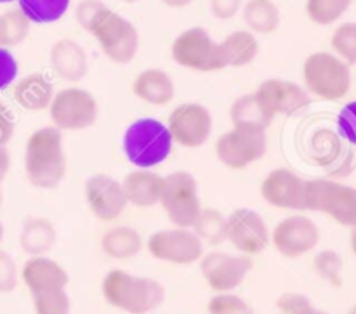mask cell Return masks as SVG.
<instances>
[{
	"label": "cell",
	"mask_w": 356,
	"mask_h": 314,
	"mask_svg": "<svg viewBox=\"0 0 356 314\" xmlns=\"http://www.w3.org/2000/svg\"><path fill=\"white\" fill-rule=\"evenodd\" d=\"M254 94L273 118L277 115H294L309 104L308 90L291 80H264Z\"/></svg>",
	"instance_id": "e0dca14e"
},
{
	"label": "cell",
	"mask_w": 356,
	"mask_h": 314,
	"mask_svg": "<svg viewBox=\"0 0 356 314\" xmlns=\"http://www.w3.org/2000/svg\"><path fill=\"white\" fill-rule=\"evenodd\" d=\"M54 85L42 73H30L14 85V101L23 110L42 111L51 106L54 97Z\"/></svg>",
	"instance_id": "603a6c76"
},
{
	"label": "cell",
	"mask_w": 356,
	"mask_h": 314,
	"mask_svg": "<svg viewBox=\"0 0 356 314\" xmlns=\"http://www.w3.org/2000/svg\"><path fill=\"white\" fill-rule=\"evenodd\" d=\"M167 7H172V9H181V7L190 6L193 0H162Z\"/></svg>",
	"instance_id": "f6af8a7d"
},
{
	"label": "cell",
	"mask_w": 356,
	"mask_h": 314,
	"mask_svg": "<svg viewBox=\"0 0 356 314\" xmlns=\"http://www.w3.org/2000/svg\"><path fill=\"white\" fill-rule=\"evenodd\" d=\"M348 314H356V301H355V304L350 308V311H348Z\"/></svg>",
	"instance_id": "c3c4849f"
},
{
	"label": "cell",
	"mask_w": 356,
	"mask_h": 314,
	"mask_svg": "<svg viewBox=\"0 0 356 314\" xmlns=\"http://www.w3.org/2000/svg\"><path fill=\"white\" fill-rule=\"evenodd\" d=\"M330 45L337 58L346 65H356V21H346L334 30Z\"/></svg>",
	"instance_id": "d6a6232c"
},
{
	"label": "cell",
	"mask_w": 356,
	"mask_h": 314,
	"mask_svg": "<svg viewBox=\"0 0 356 314\" xmlns=\"http://www.w3.org/2000/svg\"><path fill=\"white\" fill-rule=\"evenodd\" d=\"M70 2L72 0H17V7L31 23L49 24L65 16Z\"/></svg>",
	"instance_id": "f1b7e54d"
},
{
	"label": "cell",
	"mask_w": 356,
	"mask_h": 314,
	"mask_svg": "<svg viewBox=\"0 0 356 314\" xmlns=\"http://www.w3.org/2000/svg\"><path fill=\"white\" fill-rule=\"evenodd\" d=\"M242 16L249 31L256 35L275 33L280 26V9L273 0H247Z\"/></svg>",
	"instance_id": "83f0119b"
},
{
	"label": "cell",
	"mask_w": 356,
	"mask_h": 314,
	"mask_svg": "<svg viewBox=\"0 0 356 314\" xmlns=\"http://www.w3.org/2000/svg\"><path fill=\"white\" fill-rule=\"evenodd\" d=\"M31 21L21 13V9H10L0 14V37H2V47L10 49L24 42L30 33Z\"/></svg>",
	"instance_id": "4dcf8cb0"
},
{
	"label": "cell",
	"mask_w": 356,
	"mask_h": 314,
	"mask_svg": "<svg viewBox=\"0 0 356 314\" xmlns=\"http://www.w3.org/2000/svg\"><path fill=\"white\" fill-rule=\"evenodd\" d=\"M17 287V266L13 257L0 250V294H10Z\"/></svg>",
	"instance_id": "f35d334b"
},
{
	"label": "cell",
	"mask_w": 356,
	"mask_h": 314,
	"mask_svg": "<svg viewBox=\"0 0 356 314\" xmlns=\"http://www.w3.org/2000/svg\"><path fill=\"white\" fill-rule=\"evenodd\" d=\"M17 76V61L13 52L6 47H0V90L9 87Z\"/></svg>",
	"instance_id": "60d3db41"
},
{
	"label": "cell",
	"mask_w": 356,
	"mask_h": 314,
	"mask_svg": "<svg viewBox=\"0 0 356 314\" xmlns=\"http://www.w3.org/2000/svg\"><path fill=\"white\" fill-rule=\"evenodd\" d=\"M306 181L289 169H275L264 177L261 195L271 207L306 210Z\"/></svg>",
	"instance_id": "ac0fdd59"
},
{
	"label": "cell",
	"mask_w": 356,
	"mask_h": 314,
	"mask_svg": "<svg viewBox=\"0 0 356 314\" xmlns=\"http://www.w3.org/2000/svg\"><path fill=\"white\" fill-rule=\"evenodd\" d=\"M266 221L252 208H236L226 217V240L243 256H257L270 243Z\"/></svg>",
	"instance_id": "9a60e30c"
},
{
	"label": "cell",
	"mask_w": 356,
	"mask_h": 314,
	"mask_svg": "<svg viewBox=\"0 0 356 314\" xmlns=\"http://www.w3.org/2000/svg\"><path fill=\"white\" fill-rule=\"evenodd\" d=\"M243 0H211V13L216 19L228 21L242 10Z\"/></svg>",
	"instance_id": "b9f144b4"
},
{
	"label": "cell",
	"mask_w": 356,
	"mask_h": 314,
	"mask_svg": "<svg viewBox=\"0 0 356 314\" xmlns=\"http://www.w3.org/2000/svg\"><path fill=\"white\" fill-rule=\"evenodd\" d=\"M21 278H23L24 285L31 292V295L42 294V292L61 290V288H66L70 281L65 267L45 256L30 257L21 270Z\"/></svg>",
	"instance_id": "d6986e66"
},
{
	"label": "cell",
	"mask_w": 356,
	"mask_h": 314,
	"mask_svg": "<svg viewBox=\"0 0 356 314\" xmlns=\"http://www.w3.org/2000/svg\"><path fill=\"white\" fill-rule=\"evenodd\" d=\"M170 56L174 63L193 72L214 73L228 68L221 44L202 26L181 31L170 45Z\"/></svg>",
	"instance_id": "8992f818"
},
{
	"label": "cell",
	"mask_w": 356,
	"mask_h": 314,
	"mask_svg": "<svg viewBox=\"0 0 356 314\" xmlns=\"http://www.w3.org/2000/svg\"><path fill=\"white\" fill-rule=\"evenodd\" d=\"M9 2H13V0H0V3H9Z\"/></svg>",
	"instance_id": "f907efd6"
},
{
	"label": "cell",
	"mask_w": 356,
	"mask_h": 314,
	"mask_svg": "<svg viewBox=\"0 0 356 314\" xmlns=\"http://www.w3.org/2000/svg\"><path fill=\"white\" fill-rule=\"evenodd\" d=\"M172 138L165 124L156 118H139L125 129L122 146L129 162L138 169H152L169 158Z\"/></svg>",
	"instance_id": "3957f363"
},
{
	"label": "cell",
	"mask_w": 356,
	"mask_h": 314,
	"mask_svg": "<svg viewBox=\"0 0 356 314\" xmlns=\"http://www.w3.org/2000/svg\"><path fill=\"white\" fill-rule=\"evenodd\" d=\"M132 92L143 103L165 106L176 96V85L169 73L160 68L143 69L132 82Z\"/></svg>",
	"instance_id": "7402d4cb"
},
{
	"label": "cell",
	"mask_w": 356,
	"mask_h": 314,
	"mask_svg": "<svg viewBox=\"0 0 356 314\" xmlns=\"http://www.w3.org/2000/svg\"><path fill=\"white\" fill-rule=\"evenodd\" d=\"M278 314H313L316 311L313 302L298 292H285L275 302Z\"/></svg>",
	"instance_id": "8d00e7d4"
},
{
	"label": "cell",
	"mask_w": 356,
	"mask_h": 314,
	"mask_svg": "<svg viewBox=\"0 0 356 314\" xmlns=\"http://www.w3.org/2000/svg\"><path fill=\"white\" fill-rule=\"evenodd\" d=\"M270 240L280 256L299 259L316 249L320 242V229L316 222L306 215H289L275 226Z\"/></svg>",
	"instance_id": "4fadbf2b"
},
{
	"label": "cell",
	"mask_w": 356,
	"mask_h": 314,
	"mask_svg": "<svg viewBox=\"0 0 356 314\" xmlns=\"http://www.w3.org/2000/svg\"><path fill=\"white\" fill-rule=\"evenodd\" d=\"M229 120L233 127L243 129H256V131H264L270 127L273 117L264 110L263 104L256 97V94H243L236 97L229 106Z\"/></svg>",
	"instance_id": "d4e9b609"
},
{
	"label": "cell",
	"mask_w": 356,
	"mask_h": 314,
	"mask_svg": "<svg viewBox=\"0 0 356 314\" xmlns=\"http://www.w3.org/2000/svg\"><path fill=\"white\" fill-rule=\"evenodd\" d=\"M52 125L59 131L76 132L92 127L99 117L97 101L89 90L66 87L54 94L49 106Z\"/></svg>",
	"instance_id": "9c48e42d"
},
{
	"label": "cell",
	"mask_w": 356,
	"mask_h": 314,
	"mask_svg": "<svg viewBox=\"0 0 356 314\" xmlns=\"http://www.w3.org/2000/svg\"><path fill=\"white\" fill-rule=\"evenodd\" d=\"M101 249L115 261L134 259L143 249V236L134 228L117 226L101 236Z\"/></svg>",
	"instance_id": "484cf974"
},
{
	"label": "cell",
	"mask_w": 356,
	"mask_h": 314,
	"mask_svg": "<svg viewBox=\"0 0 356 314\" xmlns=\"http://www.w3.org/2000/svg\"><path fill=\"white\" fill-rule=\"evenodd\" d=\"M350 243H351V250H353V254L356 256V226H353V228H351Z\"/></svg>",
	"instance_id": "bcb514c9"
},
{
	"label": "cell",
	"mask_w": 356,
	"mask_h": 314,
	"mask_svg": "<svg viewBox=\"0 0 356 314\" xmlns=\"http://www.w3.org/2000/svg\"><path fill=\"white\" fill-rule=\"evenodd\" d=\"M315 270L320 274L322 280H325L330 287L341 288L344 283L343 276V257L336 252V250H322L316 254L315 261Z\"/></svg>",
	"instance_id": "836d02e7"
},
{
	"label": "cell",
	"mask_w": 356,
	"mask_h": 314,
	"mask_svg": "<svg viewBox=\"0 0 356 314\" xmlns=\"http://www.w3.org/2000/svg\"><path fill=\"white\" fill-rule=\"evenodd\" d=\"M212 115L200 103H183L174 108L167 120V129L176 144L183 148H200L212 134Z\"/></svg>",
	"instance_id": "7c38bea8"
},
{
	"label": "cell",
	"mask_w": 356,
	"mask_h": 314,
	"mask_svg": "<svg viewBox=\"0 0 356 314\" xmlns=\"http://www.w3.org/2000/svg\"><path fill=\"white\" fill-rule=\"evenodd\" d=\"M51 66L56 75L68 83H76L86 78L89 61L82 45L73 38H59L49 52Z\"/></svg>",
	"instance_id": "ffe728a7"
},
{
	"label": "cell",
	"mask_w": 356,
	"mask_h": 314,
	"mask_svg": "<svg viewBox=\"0 0 356 314\" xmlns=\"http://www.w3.org/2000/svg\"><path fill=\"white\" fill-rule=\"evenodd\" d=\"M86 200L90 212L103 222H113L127 207L120 181L108 174H94L86 181Z\"/></svg>",
	"instance_id": "2e32d148"
},
{
	"label": "cell",
	"mask_w": 356,
	"mask_h": 314,
	"mask_svg": "<svg viewBox=\"0 0 356 314\" xmlns=\"http://www.w3.org/2000/svg\"><path fill=\"white\" fill-rule=\"evenodd\" d=\"M89 33L96 38L101 52L117 65L131 63L139 51L138 28L108 6L96 17Z\"/></svg>",
	"instance_id": "5b68a950"
},
{
	"label": "cell",
	"mask_w": 356,
	"mask_h": 314,
	"mask_svg": "<svg viewBox=\"0 0 356 314\" xmlns=\"http://www.w3.org/2000/svg\"><path fill=\"white\" fill-rule=\"evenodd\" d=\"M122 2H127V3H134V2H138V0H122Z\"/></svg>",
	"instance_id": "681fc988"
},
{
	"label": "cell",
	"mask_w": 356,
	"mask_h": 314,
	"mask_svg": "<svg viewBox=\"0 0 356 314\" xmlns=\"http://www.w3.org/2000/svg\"><path fill=\"white\" fill-rule=\"evenodd\" d=\"M160 205L165 210L167 219L176 228H193L204 208L198 195L197 179L186 170H177L163 177Z\"/></svg>",
	"instance_id": "ba28073f"
},
{
	"label": "cell",
	"mask_w": 356,
	"mask_h": 314,
	"mask_svg": "<svg viewBox=\"0 0 356 314\" xmlns=\"http://www.w3.org/2000/svg\"><path fill=\"white\" fill-rule=\"evenodd\" d=\"M104 7L106 6H104L103 0H80L75 7V21L82 30L89 33L90 26Z\"/></svg>",
	"instance_id": "74e56055"
},
{
	"label": "cell",
	"mask_w": 356,
	"mask_h": 314,
	"mask_svg": "<svg viewBox=\"0 0 356 314\" xmlns=\"http://www.w3.org/2000/svg\"><path fill=\"white\" fill-rule=\"evenodd\" d=\"M306 210L322 212L337 224L356 226V188L330 179L306 181Z\"/></svg>",
	"instance_id": "52a82bcc"
},
{
	"label": "cell",
	"mask_w": 356,
	"mask_h": 314,
	"mask_svg": "<svg viewBox=\"0 0 356 314\" xmlns=\"http://www.w3.org/2000/svg\"><path fill=\"white\" fill-rule=\"evenodd\" d=\"M337 129L339 134L351 144H356V101L348 103L337 117Z\"/></svg>",
	"instance_id": "ab89813d"
},
{
	"label": "cell",
	"mask_w": 356,
	"mask_h": 314,
	"mask_svg": "<svg viewBox=\"0 0 356 314\" xmlns=\"http://www.w3.org/2000/svg\"><path fill=\"white\" fill-rule=\"evenodd\" d=\"M127 204L139 208L155 207L160 204L163 191V177L149 169H138L129 172L122 181Z\"/></svg>",
	"instance_id": "44dd1931"
},
{
	"label": "cell",
	"mask_w": 356,
	"mask_h": 314,
	"mask_svg": "<svg viewBox=\"0 0 356 314\" xmlns=\"http://www.w3.org/2000/svg\"><path fill=\"white\" fill-rule=\"evenodd\" d=\"M3 235H6V229H3V224L0 222V243L3 242Z\"/></svg>",
	"instance_id": "7dc6e473"
},
{
	"label": "cell",
	"mask_w": 356,
	"mask_h": 314,
	"mask_svg": "<svg viewBox=\"0 0 356 314\" xmlns=\"http://www.w3.org/2000/svg\"><path fill=\"white\" fill-rule=\"evenodd\" d=\"M353 0H306V14L309 21L320 26H329L339 21Z\"/></svg>",
	"instance_id": "1f68e13d"
},
{
	"label": "cell",
	"mask_w": 356,
	"mask_h": 314,
	"mask_svg": "<svg viewBox=\"0 0 356 314\" xmlns=\"http://www.w3.org/2000/svg\"><path fill=\"white\" fill-rule=\"evenodd\" d=\"M228 68H243L250 65L259 54V40L249 30H236L221 42Z\"/></svg>",
	"instance_id": "4316f807"
},
{
	"label": "cell",
	"mask_w": 356,
	"mask_h": 314,
	"mask_svg": "<svg viewBox=\"0 0 356 314\" xmlns=\"http://www.w3.org/2000/svg\"><path fill=\"white\" fill-rule=\"evenodd\" d=\"M207 314H254V309L242 297L228 292V294H216L209 301Z\"/></svg>",
	"instance_id": "d590c367"
},
{
	"label": "cell",
	"mask_w": 356,
	"mask_h": 314,
	"mask_svg": "<svg viewBox=\"0 0 356 314\" xmlns=\"http://www.w3.org/2000/svg\"><path fill=\"white\" fill-rule=\"evenodd\" d=\"M266 132L256 129L233 127L216 141L214 151L219 162L232 170H242L266 155Z\"/></svg>",
	"instance_id": "30bf717a"
},
{
	"label": "cell",
	"mask_w": 356,
	"mask_h": 314,
	"mask_svg": "<svg viewBox=\"0 0 356 314\" xmlns=\"http://www.w3.org/2000/svg\"><path fill=\"white\" fill-rule=\"evenodd\" d=\"M35 314H70L72 313V301L65 288L52 292L33 294Z\"/></svg>",
	"instance_id": "e575fe53"
},
{
	"label": "cell",
	"mask_w": 356,
	"mask_h": 314,
	"mask_svg": "<svg viewBox=\"0 0 356 314\" xmlns=\"http://www.w3.org/2000/svg\"><path fill=\"white\" fill-rule=\"evenodd\" d=\"M302 78L309 94L323 101H339L350 92L351 66L334 52H313L305 59Z\"/></svg>",
	"instance_id": "277c9868"
},
{
	"label": "cell",
	"mask_w": 356,
	"mask_h": 314,
	"mask_svg": "<svg viewBox=\"0 0 356 314\" xmlns=\"http://www.w3.org/2000/svg\"><path fill=\"white\" fill-rule=\"evenodd\" d=\"M58 240L54 222L47 217H30L19 233V247L30 257L51 252Z\"/></svg>",
	"instance_id": "cb8c5ba5"
},
{
	"label": "cell",
	"mask_w": 356,
	"mask_h": 314,
	"mask_svg": "<svg viewBox=\"0 0 356 314\" xmlns=\"http://www.w3.org/2000/svg\"><path fill=\"white\" fill-rule=\"evenodd\" d=\"M0 205H2V191H0Z\"/></svg>",
	"instance_id": "f5cc1de1"
},
{
	"label": "cell",
	"mask_w": 356,
	"mask_h": 314,
	"mask_svg": "<svg viewBox=\"0 0 356 314\" xmlns=\"http://www.w3.org/2000/svg\"><path fill=\"white\" fill-rule=\"evenodd\" d=\"M355 2H356V0H355Z\"/></svg>",
	"instance_id": "11a10c76"
},
{
	"label": "cell",
	"mask_w": 356,
	"mask_h": 314,
	"mask_svg": "<svg viewBox=\"0 0 356 314\" xmlns=\"http://www.w3.org/2000/svg\"><path fill=\"white\" fill-rule=\"evenodd\" d=\"M313 314H329V313H325V311H315Z\"/></svg>",
	"instance_id": "816d5d0a"
},
{
	"label": "cell",
	"mask_w": 356,
	"mask_h": 314,
	"mask_svg": "<svg viewBox=\"0 0 356 314\" xmlns=\"http://www.w3.org/2000/svg\"><path fill=\"white\" fill-rule=\"evenodd\" d=\"M0 47H2V37H0Z\"/></svg>",
	"instance_id": "db71d44e"
},
{
	"label": "cell",
	"mask_w": 356,
	"mask_h": 314,
	"mask_svg": "<svg viewBox=\"0 0 356 314\" xmlns=\"http://www.w3.org/2000/svg\"><path fill=\"white\" fill-rule=\"evenodd\" d=\"M14 134V118L9 108L0 101V144L6 146Z\"/></svg>",
	"instance_id": "7bdbcfd3"
},
{
	"label": "cell",
	"mask_w": 356,
	"mask_h": 314,
	"mask_svg": "<svg viewBox=\"0 0 356 314\" xmlns=\"http://www.w3.org/2000/svg\"><path fill=\"white\" fill-rule=\"evenodd\" d=\"M66 167L61 131L54 125L37 129L24 149V172L31 186L54 190L65 179Z\"/></svg>",
	"instance_id": "6da1fadb"
},
{
	"label": "cell",
	"mask_w": 356,
	"mask_h": 314,
	"mask_svg": "<svg viewBox=\"0 0 356 314\" xmlns=\"http://www.w3.org/2000/svg\"><path fill=\"white\" fill-rule=\"evenodd\" d=\"M191 229L204 243L221 245L226 242V217L216 208H202Z\"/></svg>",
	"instance_id": "f546056e"
},
{
	"label": "cell",
	"mask_w": 356,
	"mask_h": 314,
	"mask_svg": "<svg viewBox=\"0 0 356 314\" xmlns=\"http://www.w3.org/2000/svg\"><path fill=\"white\" fill-rule=\"evenodd\" d=\"M148 252L163 263L188 266L202 259L204 242L191 228L162 229L149 236Z\"/></svg>",
	"instance_id": "8fae6325"
},
{
	"label": "cell",
	"mask_w": 356,
	"mask_h": 314,
	"mask_svg": "<svg viewBox=\"0 0 356 314\" xmlns=\"http://www.w3.org/2000/svg\"><path fill=\"white\" fill-rule=\"evenodd\" d=\"M200 273L211 290L216 294H228L238 288L252 271L249 256H232L226 252H209L202 256Z\"/></svg>",
	"instance_id": "5bb4252c"
},
{
	"label": "cell",
	"mask_w": 356,
	"mask_h": 314,
	"mask_svg": "<svg viewBox=\"0 0 356 314\" xmlns=\"http://www.w3.org/2000/svg\"><path fill=\"white\" fill-rule=\"evenodd\" d=\"M101 294L108 304L127 314H149L165 301V288L160 281L122 270H113L104 276Z\"/></svg>",
	"instance_id": "7a4b0ae2"
},
{
	"label": "cell",
	"mask_w": 356,
	"mask_h": 314,
	"mask_svg": "<svg viewBox=\"0 0 356 314\" xmlns=\"http://www.w3.org/2000/svg\"><path fill=\"white\" fill-rule=\"evenodd\" d=\"M10 169V155L3 144H0V183L6 179L7 172Z\"/></svg>",
	"instance_id": "ee69618b"
}]
</instances>
